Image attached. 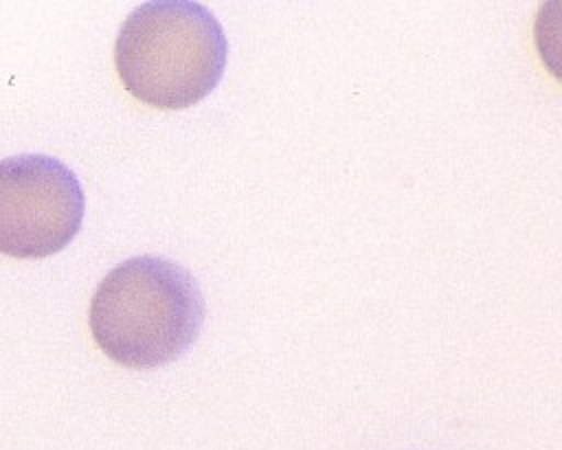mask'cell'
I'll use <instances>...</instances> for the list:
<instances>
[{
    "label": "cell",
    "instance_id": "cell-2",
    "mask_svg": "<svg viewBox=\"0 0 562 450\" xmlns=\"http://www.w3.org/2000/svg\"><path fill=\"white\" fill-rule=\"evenodd\" d=\"M228 42L217 18L193 0H149L121 24L114 66L138 101L182 110L220 83Z\"/></svg>",
    "mask_w": 562,
    "mask_h": 450
},
{
    "label": "cell",
    "instance_id": "cell-3",
    "mask_svg": "<svg viewBox=\"0 0 562 450\" xmlns=\"http://www.w3.org/2000/svg\"><path fill=\"white\" fill-rule=\"evenodd\" d=\"M86 198L79 178L46 154L0 160V252L42 259L79 233Z\"/></svg>",
    "mask_w": 562,
    "mask_h": 450
},
{
    "label": "cell",
    "instance_id": "cell-1",
    "mask_svg": "<svg viewBox=\"0 0 562 450\" xmlns=\"http://www.w3.org/2000/svg\"><path fill=\"white\" fill-rule=\"evenodd\" d=\"M204 323L198 281L165 257L138 255L114 266L90 301L99 349L130 369H156L180 358Z\"/></svg>",
    "mask_w": 562,
    "mask_h": 450
}]
</instances>
